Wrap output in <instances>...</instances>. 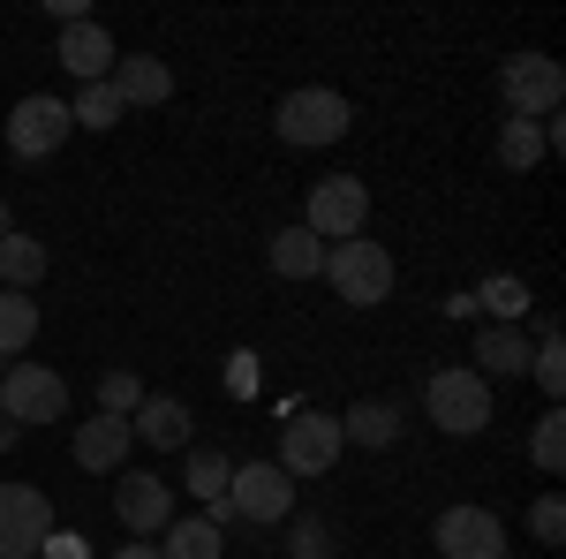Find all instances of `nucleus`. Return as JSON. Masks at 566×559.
Masks as SVG:
<instances>
[{"mask_svg":"<svg viewBox=\"0 0 566 559\" xmlns=\"http://www.w3.org/2000/svg\"><path fill=\"white\" fill-rule=\"evenodd\" d=\"M528 537H536V545H559V537H566V507H559V491H544V499L528 507Z\"/></svg>","mask_w":566,"mask_h":559,"instance_id":"nucleus-31","label":"nucleus"},{"mask_svg":"<svg viewBox=\"0 0 566 559\" xmlns=\"http://www.w3.org/2000/svg\"><path fill=\"white\" fill-rule=\"evenodd\" d=\"M0 416L8 424H61L69 416V386L45 363H8L0 371Z\"/></svg>","mask_w":566,"mask_h":559,"instance_id":"nucleus-6","label":"nucleus"},{"mask_svg":"<svg viewBox=\"0 0 566 559\" xmlns=\"http://www.w3.org/2000/svg\"><path fill=\"white\" fill-rule=\"evenodd\" d=\"M552 144H544V122H522V114H506V130H499V159L514 174H528L536 159H544Z\"/></svg>","mask_w":566,"mask_h":559,"instance_id":"nucleus-25","label":"nucleus"},{"mask_svg":"<svg viewBox=\"0 0 566 559\" xmlns=\"http://www.w3.org/2000/svg\"><path fill=\"white\" fill-rule=\"evenodd\" d=\"M348 99L325 84H303L280 99V114H272V130H280V144H295V152H317V144H340L348 136Z\"/></svg>","mask_w":566,"mask_h":559,"instance_id":"nucleus-2","label":"nucleus"},{"mask_svg":"<svg viewBox=\"0 0 566 559\" xmlns=\"http://www.w3.org/2000/svg\"><path fill=\"white\" fill-rule=\"evenodd\" d=\"M8 446H15V424H8V416H0V454H8Z\"/></svg>","mask_w":566,"mask_h":559,"instance_id":"nucleus-33","label":"nucleus"},{"mask_svg":"<svg viewBox=\"0 0 566 559\" xmlns=\"http://www.w3.org/2000/svg\"><path fill=\"white\" fill-rule=\"evenodd\" d=\"M227 476H234V462L227 454H212V446H189V469H181V484L212 507V521H227Z\"/></svg>","mask_w":566,"mask_h":559,"instance_id":"nucleus-21","label":"nucleus"},{"mask_svg":"<svg viewBox=\"0 0 566 559\" xmlns=\"http://www.w3.org/2000/svg\"><path fill=\"white\" fill-rule=\"evenodd\" d=\"M431 545L446 559H499L506 552V521L491 515V507H446L431 529Z\"/></svg>","mask_w":566,"mask_h":559,"instance_id":"nucleus-11","label":"nucleus"},{"mask_svg":"<svg viewBox=\"0 0 566 559\" xmlns=\"http://www.w3.org/2000/svg\"><path fill=\"white\" fill-rule=\"evenodd\" d=\"M499 559H514V552H499Z\"/></svg>","mask_w":566,"mask_h":559,"instance_id":"nucleus-35","label":"nucleus"},{"mask_svg":"<svg viewBox=\"0 0 566 559\" xmlns=\"http://www.w3.org/2000/svg\"><path fill=\"white\" fill-rule=\"evenodd\" d=\"M114 559H159V545H122Z\"/></svg>","mask_w":566,"mask_h":559,"instance_id":"nucleus-32","label":"nucleus"},{"mask_svg":"<svg viewBox=\"0 0 566 559\" xmlns=\"http://www.w3.org/2000/svg\"><path fill=\"white\" fill-rule=\"evenodd\" d=\"M287 559H333V529L303 515L295 529H287Z\"/></svg>","mask_w":566,"mask_h":559,"instance_id":"nucleus-30","label":"nucleus"},{"mask_svg":"<svg viewBox=\"0 0 566 559\" xmlns=\"http://www.w3.org/2000/svg\"><path fill=\"white\" fill-rule=\"evenodd\" d=\"M69 99H45V91H31V99H15V114H8V152L15 159H53L61 144H69Z\"/></svg>","mask_w":566,"mask_h":559,"instance_id":"nucleus-9","label":"nucleus"},{"mask_svg":"<svg viewBox=\"0 0 566 559\" xmlns=\"http://www.w3.org/2000/svg\"><path fill=\"white\" fill-rule=\"evenodd\" d=\"M272 272H280V280H325V242L310 235L303 219L272 235Z\"/></svg>","mask_w":566,"mask_h":559,"instance_id":"nucleus-18","label":"nucleus"},{"mask_svg":"<svg viewBox=\"0 0 566 559\" xmlns=\"http://www.w3.org/2000/svg\"><path fill=\"white\" fill-rule=\"evenodd\" d=\"M122 114H129V106L114 99V84H84L76 99H69V122H76V130H114Z\"/></svg>","mask_w":566,"mask_h":559,"instance_id":"nucleus-26","label":"nucleus"},{"mask_svg":"<svg viewBox=\"0 0 566 559\" xmlns=\"http://www.w3.org/2000/svg\"><path fill=\"white\" fill-rule=\"evenodd\" d=\"M129 438H144V446H189V401L144 393V401L129 408Z\"/></svg>","mask_w":566,"mask_h":559,"instance_id":"nucleus-15","label":"nucleus"},{"mask_svg":"<svg viewBox=\"0 0 566 559\" xmlns=\"http://www.w3.org/2000/svg\"><path fill=\"white\" fill-rule=\"evenodd\" d=\"M106 84H114L122 106H167V99H175V69H167L159 53H122Z\"/></svg>","mask_w":566,"mask_h":559,"instance_id":"nucleus-14","label":"nucleus"},{"mask_svg":"<svg viewBox=\"0 0 566 559\" xmlns=\"http://www.w3.org/2000/svg\"><path fill=\"white\" fill-rule=\"evenodd\" d=\"M159 537H167L159 559H219V552H227V537H219L212 515H181V521H167Z\"/></svg>","mask_w":566,"mask_h":559,"instance_id":"nucleus-20","label":"nucleus"},{"mask_svg":"<svg viewBox=\"0 0 566 559\" xmlns=\"http://www.w3.org/2000/svg\"><path fill=\"white\" fill-rule=\"evenodd\" d=\"M499 91H506V114H522V122H552L566 99V69L552 53H514L506 69H499Z\"/></svg>","mask_w":566,"mask_h":559,"instance_id":"nucleus-5","label":"nucleus"},{"mask_svg":"<svg viewBox=\"0 0 566 559\" xmlns=\"http://www.w3.org/2000/svg\"><path fill=\"white\" fill-rule=\"evenodd\" d=\"M528 379L559 401L566 393V348H559V325H544V341H536V355H528Z\"/></svg>","mask_w":566,"mask_h":559,"instance_id":"nucleus-27","label":"nucleus"},{"mask_svg":"<svg viewBox=\"0 0 566 559\" xmlns=\"http://www.w3.org/2000/svg\"><path fill=\"white\" fill-rule=\"evenodd\" d=\"M31 341H39V302L8 288V296H0V363H15Z\"/></svg>","mask_w":566,"mask_h":559,"instance_id":"nucleus-24","label":"nucleus"},{"mask_svg":"<svg viewBox=\"0 0 566 559\" xmlns=\"http://www.w3.org/2000/svg\"><path fill=\"white\" fill-rule=\"evenodd\" d=\"M136 401H144V379L136 371H106L98 379V416H129Z\"/></svg>","mask_w":566,"mask_h":559,"instance_id":"nucleus-29","label":"nucleus"},{"mask_svg":"<svg viewBox=\"0 0 566 559\" xmlns=\"http://www.w3.org/2000/svg\"><path fill=\"white\" fill-rule=\"evenodd\" d=\"M469 296H476L483 325H522V318H528V280H522V272H491V280H476Z\"/></svg>","mask_w":566,"mask_h":559,"instance_id":"nucleus-19","label":"nucleus"},{"mask_svg":"<svg viewBox=\"0 0 566 559\" xmlns=\"http://www.w3.org/2000/svg\"><path fill=\"white\" fill-rule=\"evenodd\" d=\"M53 61H61L69 76H84V84H106V76H114V61H122V45H114V31H106V23L76 15V23H61Z\"/></svg>","mask_w":566,"mask_h":559,"instance_id":"nucleus-12","label":"nucleus"},{"mask_svg":"<svg viewBox=\"0 0 566 559\" xmlns=\"http://www.w3.org/2000/svg\"><path fill=\"white\" fill-rule=\"evenodd\" d=\"M129 416H91V424H76V462H84L91 476L98 469H122V454H129Z\"/></svg>","mask_w":566,"mask_h":559,"instance_id":"nucleus-17","label":"nucleus"},{"mask_svg":"<svg viewBox=\"0 0 566 559\" xmlns=\"http://www.w3.org/2000/svg\"><path fill=\"white\" fill-rule=\"evenodd\" d=\"M0 280H8L15 296H31L45 280V242L39 235H0Z\"/></svg>","mask_w":566,"mask_h":559,"instance_id":"nucleus-22","label":"nucleus"},{"mask_svg":"<svg viewBox=\"0 0 566 559\" xmlns=\"http://www.w3.org/2000/svg\"><path fill=\"white\" fill-rule=\"evenodd\" d=\"M340 438L348 446H392L400 438V408L392 401H355L348 416H340Z\"/></svg>","mask_w":566,"mask_h":559,"instance_id":"nucleus-23","label":"nucleus"},{"mask_svg":"<svg viewBox=\"0 0 566 559\" xmlns=\"http://www.w3.org/2000/svg\"><path fill=\"white\" fill-rule=\"evenodd\" d=\"M340 446H348V438H340V416H295V424L280 431V462H272V469L287 476V484H295V476H325L340 462Z\"/></svg>","mask_w":566,"mask_h":559,"instance_id":"nucleus-10","label":"nucleus"},{"mask_svg":"<svg viewBox=\"0 0 566 559\" xmlns=\"http://www.w3.org/2000/svg\"><path fill=\"white\" fill-rule=\"evenodd\" d=\"M423 408H431L438 431L476 438V431H491V379H476L469 363H446V371L423 379Z\"/></svg>","mask_w":566,"mask_h":559,"instance_id":"nucleus-1","label":"nucleus"},{"mask_svg":"<svg viewBox=\"0 0 566 559\" xmlns=\"http://www.w3.org/2000/svg\"><path fill=\"white\" fill-rule=\"evenodd\" d=\"M363 219H370V189L355 182V174H325V182H310L303 197V227L333 250V242H355L363 235Z\"/></svg>","mask_w":566,"mask_h":559,"instance_id":"nucleus-4","label":"nucleus"},{"mask_svg":"<svg viewBox=\"0 0 566 559\" xmlns=\"http://www.w3.org/2000/svg\"><path fill=\"white\" fill-rule=\"evenodd\" d=\"M53 537V499L39 484H0V559H39Z\"/></svg>","mask_w":566,"mask_h":559,"instance_id":"nucleus-7","label":"nucleus"},{"mask_svg":"<svg viewBox=\"0 0 566 559\" xmlns=\"http://www.w3.org/2000/svg\"><path fill=\"white\" fill-rule=\"evenodd\" d=\"M0 235H15V219H8V205H0Z\"/></svg>","mask_w":566,"mask_h":559,"instance_id":"nucleus-34","label":"nucleus"},{"mask_svg":"<svg viewBox=\"0 0 566 559\" xmlns=\"http://www.w3.org/2000/svg\"><path fill=\"white\" fill-rule=\"evenodd\" d=\"M227 515H242V521H295V484L272 469V462H242V469L227 476Z\"/></svg>","mask_w":566,"mask_h":559,"instance_id":"nucleus-8","label":"nucleus"},{"mask_svg":"<svg viewBox=\"0 0 566 559\" xmlns=\"http://www.w3.org/2000/svg\"><path fill=\"white\" fill-rule=\"evenodd\" d=\"M325 280H333V296L348 302V310H370V302L392 296V250L386 242H333L325 250Z\"/></svg>","mask_w":566,"mask_h":559,"instance_id":"nucleus-3","label":"nucleus"},{"mask_svg":"<svg viewBox=\"0 0 566 559\" xmlns=\"http://www.w3.org/2000/svg\"><path fill=\"white\" fill-rule=\"evenodd\" d=\"M114 515L129 521L136 537H159V529L175 521V484H159V476H122V491H114Z\"/></svg>","mask_w":566,"mask_h":559,"instance_id":"nucleus-13","label":"nucleus"},{"mask_svg":"<svg viewBox=\"0 0 566 559\" xmlns=\"http://www.w3.org/2000/svg\"><path fill=\"white\" fill-rule=\"evenodd\" d=\"M528 355H536V341L522 325H476V379H528Z\"/></svg>","mask_w":566,"mask_h":559,"instance_id":"nucleus-16","label":"nucleus"},{"mask_svg":"<svg viewBox=\"0 0 566 559\" xmlns=\"http://www.w3.org/2000/svg\"><path fill=\"white\" fill-rule=\"evenodd\" d=\"M528 462H536L544 476H559V462H566V416H559V408L536 424V438H528Z\"/></svg>","mask_w":566,"mask_h":559,"instance_id":"nucleus-28","label":"nucleus"}]
</instances>
